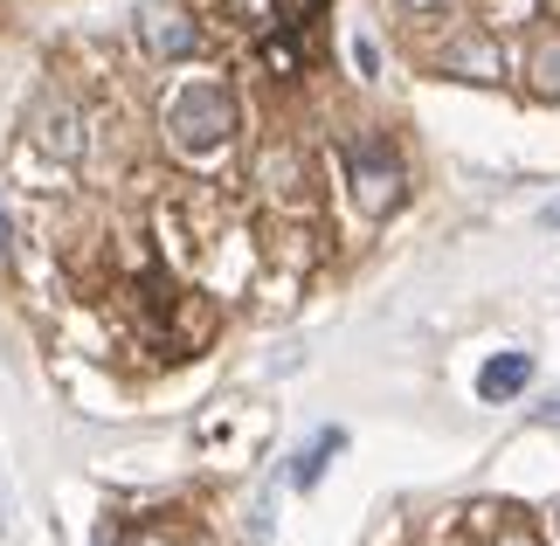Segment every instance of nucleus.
Returning a JSON list of instances; mask_svg holds the SVG:
<instances>
[{"mask_svg":"<svg viewBox=\"0 0 560 546\" xmlns=\"http://www.w3.org/2000/svg\"><path fill=\"white\" fill-rule=\"evenodd\" d=\"M166 139H174L187 160L222 152L235 139V91H229V83H214V77L174 91V104H166Z\"/></svg>","mask_w":560,"mask_h":546,"instance_id":"nucleus-1","label":"nucleus"},{"mask_svg":"<svg viewBox=\"0 0 560 546\" xmlns=\"http://www.w3.org/2000/svg\"><path fill=\"white\" fill-rule=\"evenodd\" d=\"M347 187H353V208L360 214H374V222H381V214H395L401 194H408V173L395 160V146L374 139V132L347 139Z\"/></svg>","mask_w":560,"mask_h":546,"instance_id":"nucleus-2","label":"nucleus"},{"mask_svg":"<svg viewBox=\"0 0 560 546\" xmlns=\"http://www.w3.org/2000/svg\"><path fill=\"white\" fill-rule=\"evenodd\" d=\"M139 35H145V49H153L160 62H187L194 49H201V28H194V14H180V8H145Z\"/></svg>","mask_w":560,"mask_h":546,"instance_id":"nucleus-3","label":"nucleus"},{"mask_svg":"<svg viewBox=\"0 0 560 546\" xmlns=\"http://www.w3.org/2000/svg\"><path fill=\"white\" fill-rule=\"evenodd\" d=\"M35 146L49 152V160H62V166L83 152V125H77L70 104H42V112H35Z\"/></svg>","mask_w":560,"mask_h":546,"instance_id":"nucleus-4","label":"nucleus"},{"mask_svg":"<svg viewBox=\"0 0 560 546\" xmlns=\"http://www.w3.org/2000/svg\"><path fill=\"white\" fill-rule=\"evenodd\" d=\"M526 381H533V360L526 353H499V360H485L478 395L485 402H512V395H526Z\"/></svg>","mask_w":560,"mask_h":546,"instance_id":"nucleus-5","label":"nucleus"},{"mask_svg":"<svg viewBox=\"0 0 560 546\" xmlns=\"http://www.w3.org/2000/svg\"><path fill=\"white\" fill-rule=\"evenodd\" d=\"M339 443H347V435H339V429H318V435H312V450H305V456H298V464H291V485H298V491H312L318 477H326V464L339 456Z\"/></svg>","mask_w":560,"mask_h":546,"instance_id":"nucleus-6","label":"nucleus"},{"mask_svg":"<svg viewBox=\"0 0 560 546\" xmlns=\"http://www.w3.org/2000/svg\"><path fill=\"white\" fill-rule=\"evenodd\" d=\"M526 83L540 97H560V35H540L533 42V56H526Z\"/></svg>","mask_w":560,"mask_h":546,"instance_id":"nucleus-7","label":"nucleus"},{"mask_svg":"<svg viewBox=\"0 0 560 546\" xmlns=\"http://www.w3.org/2000/svg\"><path fill=\"white\" fill-rule=\"evenodd\" d=\"M443 62H450L457 77H478V83H485V77H499V49H491L485 35H478V42H457V49H450Z\"/></svg>","mask_w":560,"mask_h":546,"instance_id":"nucleus-8","label":"nucleus"},{"mask_svg":"<svg viewBox=\"0 0 560 546\" xmlns=\"http://www.w3.org/2000/svg\"><path fill=\"white\" fill-rule=\"evenodd\" d=\"M264 62L277 77H298V42L291 35H264Z\"/></svg>","mask_w":560,"mask_h":546,"instance_id":"nucleus-9","label":"nucleus"},{"mask_svg":"<svg viewBox=\"0 0 560 546\" xmlns=\"http://www.w3.org/2000/svg\"><path fill=\"white\" fill-rule=\"evenodd\" d=\"M222 14L235 21V28H264V21H270V0H222Z\"/></svg>","mask_w":560,"mask_h":546,"instance_id":"nucleus-10","label":"nucleus"},{"mask_svg":"<svg viewBox=\"0 0 560 546\" xmlns=\"http://www.w3.org/2000/svg\"><path fill=\"white\" fill-rule=\"evenodd\" d=\"M353 62H360V77H374V70H381V56H374V42H368V35L353 42Z\"/></svg>","mask_w":560,"mask_h":546,"instance_id":"nucleus-11","label":"nucleus"},{"mask_svg":"<svg viewBox=\"0 0 560 546\" xmlns=\"http://www.w3.org/2000/svg\"><path fill=\"white\" fill-rule=\"evenodd\" d=\"M491 546H540L533 533H505V539H491Z\"/></svg>","mask_w":560,"mask_h":546,"instance_id":"nucleus-12","label":"nucleus"},{"mask_svg":"<svg viewBox=\"0 0 560 546\" xmlns=\"http://www.w3.org/2000/svg\"><path fill=\"white\" fill-rule=\"evenodd\" d=\"M97 546H118V526H112V519H104V526H97Z\"/></svg>","mask_w":560,"mask_h":546,"instance_id":"nucleus-13","label":"nucleus"},{"mask_svg":"<svg viewBox=\"0 0 560 546\" xmlns=\"http://www.w3.org/2000/svg\"><path fill=\"white\" fill-rule=\"evenodd\" d=\"M401 8H408V14H429V8H443V0H401Z\"/></svg>","mask_w":560,"mask_h":546,"instance_id":"nucleus-14","label":"nucleus"},{"mask_svg":"<svg viewBox=\"0 0 560 546\" xmlns=\"http://www.w3.org/2000/svg\"><path fill=\"white\" fill-rule=\"evenodd\" d=\"M547 229H560V201H553V208H547Z\"/></svg>","mask_w":560,"mask_h":546,"instance_id":"nucleus-15","label":"nucleus"},{"mask_svg":"<svg viewBox=\"0 0 560 546\" xmlns=\"http://www.w3.org/2000/svg\"><path fill=\"white\" fill-rule=\"evenodd\" d=\"M547 415H553V422H560V402H553V408H547Z\"/></svg>","mask_w":560,"mask_h":546,"instance_id":"nucleus-16","label":"nucleus"},{"mask_svg":"<svg viewBox=\"0 0 560 546\" xmlns=\"http://www.w3.org/2000/svg\"><path fill=\"white\" fill-rule=\"evenodd\" d=\"M553 533H560V506H553Z\"/></svg>","mask_w":560,"mask_h":546,"instance_id":"nucleus-17","label":"nucleus"},{"mask_svg":"<svg viewBox=\"0 0 560 546\" xmlns=\"http://www.w3.org/2000/svg\"><path fill=\"white\" fill-rule=\"evenodd\" d=\"M0 235H8V214H0Z\"/></svg>","mask_w":560,"mask_h":546,"instance_id":"nucleus-18","label":"nucleus"},{"mask_svg":"<svg viewBox=\"0 0 560 546\" xmlns=\"http://www.w3.org/2000/svg\"><path fill=\"white\" fill-rule=\"evenodd\" d=\"M0 533H8V512H0Z\"/></svg>","mask_w":560,"mask_h":546,"instance_id":"nucleus-19","label":"nucleus"}]
</instances>
